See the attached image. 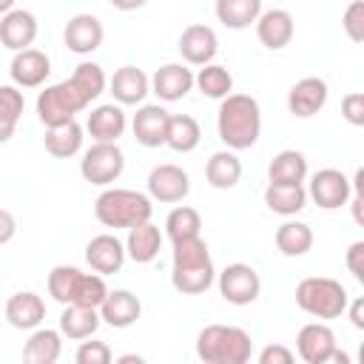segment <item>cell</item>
I'll list each match as a JSON object with an SVG mask.
<instances>
[{
    "label": "cell",
    "mask_w": 364,
    "mask_h": 364,
    "mask_svg": "<svg viewBox=\"0 0 364 364\" xmlns=\"http://www.w3.org/2000/svg\"><path fill=\"white\" fill-rule=\"evenodd\" d=\"M296 350H299V355H301L307 364H313V361H318L321 355H327L330 350H336V333H333L327 324H321V321H310V324H304V327L299 330V336H296Z\"/></svg>",
    "instance_id": "d4e9b609"
},
{
    "label": "cell",
    "mask_w": 364,
    "mask_h": 364,
    "mask_svg": "<svg viewBox=\"0 0 364 364\" xmlns=\"http://www.w3.org/2000/svg\"><path fill=\"white\" fill-rule=\"evenodd\" d=\"M313 364H353V358H350L344 350H338V347H336V350H330L327 355H321V358H318V361H313Z\"/></svg>",
    "instance_id": "f6af8a7d"
},
{
    "label": "cell",
    "mask_w": 364,
    "mask_h": 364,
    "mask_svg": "<svg viewBox=\"0 0 364 364\" xmlns=\"http://www.w3.org/2000/svg\"><path fill=\"white\" fill-rule=\"evenodd\" d=\"M267 176L270 182L276 185H301L304 176H307V159L301 151H293V148H284L273 156L270 168H267Z\"/></svg>",
    "instance_id": "f1b7e54d"
},
{
    "label": "cell",
    "mask_w": 364,
    "mask_h": 364,
    "mask_svg": "<svg viewBox=\"0 0 364 364\" xmlns=\"http://www.w3.org/2000/svg\"><path fill=\"white\" fill-rule=\"evenodd\" d=\"M216 48H219L216 31L205 23H191L179 34V51L191 65H210V60L216 57Z\"/></svg>",
    "instance_id": "7c38bea8"
},
{
    "label": "cell",
    "mask_w": 364,
    "mask_h": 364,
    "mask_svg": "<svg viewBox=\"0 0 364 364\" xmlns=\"http://www.w3.org/2000/svg\"><path fill=\"white\" fill-rule=\"evenodd\" d=\"M148 193L156 202L173 205V202H182L191 193V179L179 165L165 162V165H156L148 173Z\"/></svg>",
    "instance_id": "8fae6325"
},
{
    "label": "cell",
    "mask_w": 364,
    "mask_h": 364,
    "mask_svg": "<svg viewBox=\"0 0 364 364\" xmlns=\"http://www.w3.org/2000/svg\"><path fill=\"white\" fill-rule=\"evenodd\" d=\"M23 105H26V100L17 85H0V145L14 136Z\"/></svg>",
    "instance_id": "8d00e7d4"
},
{
    "label": "cell",
    "mask_w": 364,
    "mask_h": 364,
    "mask_svg": "<svg viewBox=\"0 0 364 364\" xmlns=\"http://www.w3.org/2000/svg\"><path fill=\"white\" fill-rule=\"evenodd\" d=\"M122 168H125V154L119 151L117 142H94L80 159V173L91 185L117 182Z\"/></svg>",
    "instance_id": "ba28073f"
},
{
    "label": "cell",
    "mask_w": 364,
    "mask_h": 364,
    "mask_svg": "<svg viewBox=\"0 0 364 364\" xmlns=\"http://www.w3.org/2000/svg\"><path fill=\"white\" fill-rule=\"evenodd\" d=\"M219 293L230 304H253L262 293V279L250 264L233 262L219 273Z\"/></svg>",
    "instance_id": "9c48e42d"
},
{
    "label": "cell",
    "mask_w": 364,
    "mask_h": 364,
    "mask_svg": "<svg viewBox=\"0 0 364 364\" xmlns=\"http://www.w3.org/2000/svg\"><path fill=\"white\" fill-rule=\"evenodd\" d=\"M327 82L321 77H304L299 80L290 91H287V108L293 117L299 119H307V117H316L324 102H327Z\"/></svg>",
    "instance_id": "5bb4252c"
},
{
    "label": "cell",
    "mask_w": 364,
    "mask_h": 364,
    "mask_svg": "<svg viewBox=\"0 0 364 364\" xmlns=\"http://www.w3.org/2000/svg\"><path fill=\"white\" fill-rule=\"evenodd\" d=\"M205 176H208L210 188L228 191L242 179V162L233 151H216L205 165Z\"/></svg>",
    "instance_id": "f546056e"
},
{
    "label": "cell",
    "mask_w": 364,
    "mask_h": 364,
    "mask_svg": "<svg viewBox=\"0 0 364 364\" xmlns=\"http://www.w3.org/2000/svg\"><path fill=\"white\" fill-rule=\"evenodd\" d=\"M43 145H46V151H48L51 156L68 159V156H74V154L82 148V125L74 119V122H63V125L46 128Z\"/></svg>",
    "instance_id": "83f0119b"
},
{
    "label": "cell",
    "mask_w": 364,
    "mask_h": 364,
    "mask_svg": "<svg viewBox=\"0 0 364 364\" xmlns=\"http://www.w3.org/2000/svg\"><path fill=\"white\" fill-rule=\"evenodd\" d=\"M128 119H125V111L122 105H114V102H105V105H97L91 114H88V134L97 139V142H117L125 131Z\"/></svg>",
    "instance_id": "cb8c5ba5"
},
{
    "label": "cell",
    "mask_w": 364,
    "mask_h": 364,
    "mask_svg": "<svg viewBox=\"0 0 364 364\" xmlns=\"http://www.w3.org/2000/svg\"><path fill=\"white\" fill-rule=\"evenodd\" d=\"M9 74L14 80L17 88H37L48 80L51 74V60L46 51L40 48H26V51H17L11 65H9Z\"/></svg>",
    "instance_id": "4fadbf2b"
},
{
    "label": "cell",
    "mask_w": 364,
    "mask_h": 364,
    "mask_svg": "<svg viewBox=\"0 0 364 364\" xmlns=\"http://www.w3.org/2000/svg\"><path fill=\"white\" fill-rule=\"evenodd\" d=\"M102 37H105V31H102L100 17L85 14V11L82 14H74L65 23V31H63V40H65L68 51H74V54H91V51H97L102 46Z\"/></svg>",
    "instance_id": "9a60e30c"
},
{
    "label": "cell",
    "mask_w": 364,
    "mask_h": 364,
    "mask_svg": "<svg viewBox=\"0 0 364 364\" xmlns=\"http://www.w3.org/2000/svg\"><path fill=\"white\" fill-rule=\"evenodd\" d=\"M114 364H148V361L142 355H136V353H125V355L114 358Z\"/></svg>",
    "instance_id": "7dc6e473"
},
{
    "label": "cell",
    "mask_w": 364,
    "mask_h": 364,
    "mask_svg": "<svg viewBox=\"0 0 364 364\" xmlns=\"http://www.w3.org/2000/svg\"><path fill=\"white\" fill-rule=\"evenodd\" d=\"M193 85L210 100H225L233 91V77L225 65L210 63V65H202L199 74H193Z\"/></svg>",
    "instance_id": "d590c367"
},
{
    "label": "cell",
    "mask_w": 364,
    "mask_h": 364,
    "mask_svg": "<svg viewBox=\"0 0 364 364\" xmlns=\"http://www.w3.org/2000/svg\"><path fill=\"white\" fill-rule=\"evenodd\" d=\"M341 26H344V31H347V37H350L353 43H361V40H364V0H353V3L344 9Z\"/></svg>",
    "instance_id": "ab89813d"
},
{
    "label": "cell",
    "mask_w": 364,
    "mask_h": 364,
    "mask_svg": "<svg viewBox=\"0 0 364 364\" xmlns=\"http://www.w3.org/2000/svg\"><path fill=\"white\" fill-rule=\"evenodd\" d=\"M253 341L247 330L233 324H208L196 336V355L205 364H247Z\"/></svg>",
    "instance_id": "5b68a950"
},
{
    "label": "cell",
    "mask_w": 364,
    "mask_h": 364,
    "mask_svg": "<svg viewBox=\"0 0 364 364\" xmlns=\"http://www.w3.org/2000/svg\"><path fill=\"white\" fill-rule=\"evenodd\" d=\"M168 122H171V114L162 108V105H142L136 114H134V136L139 145L145 148H159L165 145V136H168Z\"/></svg>",
    "instance_id": "ac0fdd59"
},
{
    "label": "cell",
    "mask_w": 364,
    "mask_h": 364,
    "mask_svg": "<svg viewBox=\"0 0 364 364\" xmlns=\"http://www.w3.org/2000/svg\"><path fill=\"white\" fill-rule=\"evenodd\" d=\"M100 327V313L94 307H65L60 316V336L82 341L91 338Z\"/></svg>",
    "instance_id": "d6a6232c"
},
{
    "label": "cell",
    "mask_w": 364,
    "mask_h": 364,
    "mask_svg": "<svg viewBox=\"0 0 364 364\" xmlns=\"http://www.w3.org/2000/svg\"><path fill=\"white\" fill-rule=\"evenodd\" d=\"M85 262L97 276H111L125 262V245L114 233H100L85 245Z\"/></svg>",
    "instance_id": "2e32d148"
},
{
    "label": "cell",
    "mask_w": 364,
    "mask_h": 364,
    "mask_svg": "<svg viewBox=\"0 0 364 364\" xmlns=\"http://www.w3.org/2000/svg\"><path fill=\"white\" fill-rule=\"evenodd\" d=\"M347 270L358 279V282H364V242H353L350 247H347Z\"/></svg>",
    "instance_id": "7bdbcfd3"
},
{
    "label": "cell",
    "mask_w": 364,
    "mask_h": 364,
    "mask_svg": "<svg viewBox=\"0 0 364 364\" xmlns=\"http://www.w3.org/2000/svg\"><path fill=\"white\" fill-rule=\"evenodd\" d=\"M219 139L230 151L253 148L262 134V108L250 94H230L222 100L216 114Z\"/></svg>",
    "instance_id": "7a4b0ae2"
},
{
    "label": "cell",
    "mask_w": 364,
    "mask_h": 364,
    "mask_svg": "<svg viewBox=\"0 0 364 364\" xmlns=\"http://www.w3.org/2000/svg\"><path fill=\"white\" fill-rule=\"evenodd\" d=\"M11 9H14V3H11V0H0V14H9Z\"/></svg>",
    "instance_id": "681fc988"
},
{
    "label": "cell",
    "mask_w": 364,
    "mask_h": 364,
    "mask_svg": "<svg viewBox=\"0 0 364 364\" xmlns=\"http://www.w3.org/2000/svg\"><path fill=\"white\" fill-rule=\"evenodd\" d=\"M350 193H353L350 179H347L341 171H336V168H321V171H316L313 179H310V191H307V196H310L318 208H324V210H336V208L347 205Z\"/></svg>",
    "instance_id": "30bf717a"
},
{
    "label": "cell",
    "mask_w": 364,
    "mask_h": 364,
    "mask_svg": "<svg viewBox=\"0 0 364 364\" xmlns=\"http://www.w3.org/2000/svg\"><path fill=\"white\" fill-rule=\"evenodd\" d=\"M350 321H353V327L364 330V299H355L350 304Z\"/></svg>",
    "instance_id": "bcb514c9"
},
{
    "label": "cell",
    "mask_w": 364,
    "mask_h": 364,
    "mask_svg": "<svg viewBox=\"0 0 364 364\" xmlns=\"http://www.w3.org/2000/svg\"><path fill=\"white\" fill-rule=\"evenodd\" d=\"M202 139V128L191 114H171L165 145L176 154H191Z\"/></svg>",
    "instance_id": "1f68e13d"
},
{
    "label": "cell",
    "mask_w": 364,
    "mask_h": 364,
    "mask_svg": "<svg viewBox=\"0 0 364 364\" xmlns=\"http://www.w3.org/2000/svg\"><path fill=\"white\" fill-rule=\"evenodd\" d=\"M74 364H114L111 358V347L105 341H82L77 347Z\"/></svg>",
    "instance_id": "f35d334b"
},
{
    "label": "cell",
    "mask_w": 364,
    "mask_h": 364,
    "mask_svg": "<svg viewBox=\"0 0 364 364\" xmlns=\"http://www.w3.org/2000/svg\"><path fill=\"white\" fill-rule=\"evenodd\" d=\"M154 205L151 196L139 193V191H128V188H108L97 196L94 202V216L100 219V225L105 228H136L151 222Z\"/></svg>",
    "instance_id": "8992f818"
},
{
    "label": "cell",
    "mask_w": 364,
    "mask_h": 364,
    "mask_svg": "<svg viewBox=\"0 0 364 364\" xmlns=\"http://www.w3.org/2000/svg\"><path fill=\"white\" fill-rule=\"evenodd\" d=\"M34 37H37V17L31 11L11 9L9 14L0 17V43L6 48H11L14 54L31 48Z\"/></svg>",
    "instance_id": "e0dca14e"
},
{
    "label": "cell",
    "mask_w": 364,
    "mask_h": 364,
    "mask_svg": "<svg viewBox=\"0 0 364 364\" xmlns=\"http://www.w3.org/2000/svg\"><path fill=\"white\" fill-rule=\"evenodd\" d=\"M276 247L284 256H304L313 247V230H310V225L296 222V219L279 225L276 228Z\"/></svg>",
    "instance_id": "e575fe53"
},
{
    "label": "cell",
    "mask_w": 364,
    "mask_h": 364,
    "mask_svg": "<svg viewBox=\"0 0 364 364\" xmlns=\"http://www.w3.org/2000/svg\"><path fill=\"white\" fill-rule=\"evenodd\" d=\"M213 9H216L219 23H225L228 28H247L262 14L259 0H216Z\"/></svg>",
    "instance_id": "836d02e7"
},
{
    "label": "cell",
    "mask_w": 364,
    "mask_h": 364,
    "mask_svg": "<svg viewBox=\"0 0 364 364\" xmlns=\"http://www.w3.org/2000/svg\"><path fill=\"white\" fill-rule=\"evenodd\" d=\"M151 88L159 100L165 102H173V100H182L191 88H193V71L182 63H168L162 68L154 71L151 77Z\"/></svg>",
    "instance_id": "d6986e66"
},
{
    "label": "cell",
    "mask_w": 364,
    "mask_h": 364,
    "mask_svg": "<svg viewBox=\"0 0 364 364\" xmlns=\"http://www.w3.org/2000/svg\"><path fill=\"white\" fill-rule=\"evenodd\" d=\"M48 296L65 307H94L100 310V304L108 296V287L102 282V276L97 273H82L80 267L71 264H57L48 273Z\"/></svg>",
    "instance_id": "277c9868"
},
{
    "label": "cell",
    "mask_w": 364,
    "mask_h": 364,
    "mask_svg": "<svg viewBox=\"0 0 364 364\" xmlns=\"http://www.w3.org/2000/svg\"><path fill=\"white\" fill-rule=\"evenodd\" d=\"M14 233H17V219L11 216V210L0 208V245L11 242V239H14Z\"/></svg>",
    "instance_id": "ee69618b"
},
{
    "label": "cell",
    "mask_w": 364,
    "mask_h": 364,
    "mask_svg": "<svg viewBox=\"0 0 364 364\" xmlns=\"http://www.w3.org/2000/svg\"><path fill=\"white\" fill-rule=\"evenodd\" d=\"M213 262L208 253V245L202 236L179 239L173 242V270L171 284L185 296H199L213 284Z\"/></svg>",
    "instance_id": "3957f363"
},
{
    "label": "cell",
    "mask_w": 364,
    "mask_h": 364,
    "mask_svg": "<svg viewBox=\"0 0 364 364\" xmlns=\"http://www.w3.org/2000/svg\"><path fill=\"white\" fill-rule=\"evenodd\" d=\"M264 205L279 216H296L307 205V191L301 185H276L264 188Z\"/></svg>",
    "instance_id": "4dcf8cb0"
},
{
    "label": "cell",
    "mask_w": 364,
    "mask_h": 364,
    "mask_svg": "<svg viewBox=\"0 0 364 364\" xmlns=\"http://www.w3.org/2000/svg\"><path fill=\"white\" fill-rule=\"evenodd\" d=\"M199 228H202V216H199V210L191 208V205L173 208V210L168 213V219H165V233L171 236V242L199 236Z\"/></svg>",
    "instance_id": "74e56055"
},
{
    "label": "cell",
    "mask_w": 364,
    "mask_h": 364,
    "mask_svg": "<svg viewBox=\"0 0 364 364\" xmlns=\"http://www.w3.org/2000/svg\"><path fill=\"white\" fill-rule=\"evenodd\" d=\"M341 114H344V119L350 122V125H364V94L361 91H350V94H344V100H341Z\"/></svg>",
    "instance_id": "60d3db41"
},
{
    "label": "cell",
    "mask_w": 364,
    "mask_h": 364,
    "mask_svg": "<svg viewBox=\"0 0 364 364\" xmlns=\"http://www.w3.org/2000/svg\"><path fill=\"white\" fill-rule=\"evenodd\" d=\"M259 364H296V358L284 344H267L259 353Z\"/></svg>",
    "instance_id": "b9f144b4"
},
{
    "label": "cell",
    "mask_w": 364,
    "mask_h": 364,
    "mask_svg": "<svg viewBox=\"0 0 364 364\" xmlns=\"http://www.w3.org/2000/svg\"><path fill=\"white\" fill-rule=\"evenodd\" d=\"M63 353V336L60 330H48L40 327L28 336L26 347H23V364H57Z\"/></svg>",
    "instance_id": "4316f807"
},
{
    "label": "cell",
    "mask_w": 364,
    "mask_h": 364,
    "mask_svg": "<svg viewBox=\"0 0 364 364\" xmlns=\"http://www.w3.org/2000/svg\"><path fill=\"white\" fill-rule=\"evenodd\" d=\"M159 247H162V233L156 225L145 222V225H136L128 230V239H125V256L136 264H148L159 256Z\"/></svg>",
    "instance_id": "484cf974"
},
{
    "label": "cell",
    "mask_w": 364,
    "mask_h": 364,
    "mask_svg": "<svg viewBox=\"0 0 364 364\" xmlns=\"http://www.w3.org/2000/svg\"><path fill=\"white\" fill-rule=\"evenodd\" d=\"M296 304L313 318H338L347 310L350 296L341 282L327 279V276H310L299 282Z\"/></svg>",
    "instance_id": "52a82bcc"
},
{
    "label": "cell",
    "mask_w": 364,
    "mask_h": 364,
    "mask_svg": "<svg viewBox=\"0 0 364 364\" xmlns=\"http://www.w3.org/2000/svg\"><path fill=\"white\" fill-rule=\"evenodd\" d=\"M108 85H111V94H114L117 105H136V102H142L145 94L151 91L148 74H145L142 68H136V65H122V68H117Z\"/></svg>",
    "instance_id": "7402d4cb"
},
{
    "label": "cell",
    "mask_w": 364,
    "mask_h": 364,
    "mask_svg": "<svg viewBox=\"0 0 364 364\" xmlns=\"http://www.w3.org/2000/svg\"><path fill=\"white\" fill-rule=\"evenodd\" d=\"M6 318L17 330H37L46 318V304L34 290H20L6 301Z\"/></svg>",
    "instance_id": "44dd1931"
},
{
    "label": "cell",
    "mask_w": 364,
    "mask_h": 364,
    "mask_svg": "<svg viewBox=\"0 0 364 364\" xmlns=\"http://www.w3.org/2000/svg\"><path fill=\"white\" fill-rule=\"evenodd\" d=\"M361 205H364V196H353V216L358 225H364V216H361Z\"/></svg>",
    "instance_id": "c3c4849f"
},
{
    "label": "cell",
    "mask_w": 364,
    "mask_h": 364,
    "mask_svg": "<svg viewBox=\"0 0 364 364\" xmlns=\"http://www.w3.org/2000/svg\"><path fill=\"white\" fill-rule=\"evenodd\" d=\"M108 80L102 65L97 63H80L74 68V74L57 85H48L46 91H40L37 97V117L46 128L63 125V122H74V117L91 105V100H97L105 91Z\"/></svg>",
    "instance_id": "6da1fadb"
},
{
    "label": "cell",
    "mask_w": 364,
    "mask_h": 364,
    "mask_svg": "<svg viewBox=\"0 0 364 364\" xmlns=\"http://www.w3.org/2000/svg\"><path fill=\"white\" fill-rule=\"evenodd\" d=\"M97 313L100 321H108L111 327H131L142 313V301L131 290H108Z\"/></svg>",
    "instance_id": "603a6c76"
},
{
    "label": "cell",
    "mask_w": 364,
    "mask_h": 364,
    "mask_svg": "<svg viewBox=\"0 0 364 364\" xmlns=\"http://www.w3.org/2000/svg\"><path fill=\"white\" fill-rule=\"evenodd\" d=\"M293 31H296L293 17L284 9H267L256 20V37H259V43L267 46V48H273V51L284 48L293 40Z\"/></svg>",
    "instance_id": "ffe728a7"
}]
</instances>
